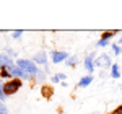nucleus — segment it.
Here are the masks:
<instances>
[{
  "mask_svg": "<svg viewBox=\"0 0 122 114\" xmlns=\"http://www.w3.org/2000/svg\"><path fill=\"white\" fill-rule=\"evenodd\" d=\"M121 90H122V86H121Z\"/></svg>",
  "mask_w": 122,
  "mask_h": 114,
  "instance_id": "nucleus-25",
  "label": "nucleus"
},
{
  "mask_svg": "<svg viewBox=\"0 0 122 114\" xmlns=\"http://www.w3.org/2000/svg\"><path fill=\"white\" fill-rule=\"evenodd\" d=\"M44 80H46V73H44L42 70H39L38 75H36V82H38V83H42Z\"/></svg>",
  "mask_w": 122,
  "mask_h": 114,
  "instance_id": "nucleus-13",
  "label": "nucleus"
},
{
  "mask_svg": "<svg viewBox=\"0 0 122 114\" xmlns=\"http://www.w3.org/2000/svg\"><path fill=\"white\" fill-rule=\"evenodd\" d=\"M51 80H52V83H59V82H60V77H59V73L52 75V77H51Z\"/></svg>",
  "mask_w": 122,
  "mask_h": 114,
  "instance_id": "nucleus-20",
  "label": "nucleus"
},
{
  "mask_svg": "<svg viewBox=\"0 0 122 114\" xmlns=\"http://www.w3.org/2000/svg\"><path fill=\"white\" fill-rule=\"evenodd\" d=\"M33 62H34V64H42V65H47V54H46V52H38L36 56L33 57Z\"/></svg>",
  "mask_w": 122,
  "mask_h": 114,
  "instance_id": "nucleus-6",
  "label": "nucleus"
},
{
  "mask_svg": "<svg viewBox=\"0 0 122 114\" xmlns=\"http://www.w3.org/2000/svg\"><path fill=\"white\" fill-rule=\"evenodd\" d=\"M5 54H7V56L8 57H13V56H16V52H15V51H13V49H5Z\"/></svg>",
  "mask_w": 122,
  "mask_h": 114,
  "instance_id": "nucleus-19",
  "label": "nucleus"
},
{
  "mask_svg": "<svg viewBox=\"0 0 122 114\" xmlns=\"http://www.w3.org/2000/svg\"><path fill=\"white\" fill-rule=\"evenodd\" d=\"M111 44V41H106V39H99L98 42H96V47H106V46H109Z\"/></svg>",
  "mask_w": 122,
  "mask_h": 114,
  "instance_id": "nucleus-15",
  "label": "nucleus"
},
{
  "mask_svg": "<svg viewBox=\"0 0 122 114\" xmlns=\"http://www.w3.org/2000/svg\"><path fill=\"white\" fill-rule=\"evenodd\" d=\"M85 68L90 73L94 72V52H91V54H88V56L85 57Z\"/></svg>",
  "mask_w": 122,
  "mask_h": 114,
  "instance_id": "nucleus-5",
  "label": "nucleus"
},
{
  "mask_svg": "<svg viewBox=\"0 0 122 114\" xmlns=\"http://www.w3.org/2000/svg\"><path fill=\"white\" fill-rule=\"evenodd\" d=\"M51 59H52L54 64H59V62L68 59V52H65V51H52L51 52Z\"/></svg>",
  "mask_w": 122,
  "mask_h": 114,
  "instance_id": "nucleus-4",
  "label": "nucleus"
},
{
  "mask_svg": "<svg viewBox=\"0 0 122 114\" xmlns=\"http://www.w3.org/2000/svg\"><path fill=\"white\" fill-rule=\"evenodd\" d=\"M91 82H93V77H81V80L78 82V88H85V86L91 85Z\"/></svg>",
  "mask_w": 122,
  "mask_h": 114,
  "instance_id": "nucleus-8",
  "label": "nucleus"
},
{
  "mask_svg": "<svg viewBox=\"0 0 122 114\" xmlns=\"http://www.w3.org/2000/svg\"><path fill=\"white\" fill-rule=\"evenodd\" d=\"M21 34H23V31H21V29L13 31V33H11V38H13V39H20V38H21Z\"/></svg>",
  "mask_w": 122,
  "mask_h": 114,
  "instance_id": "nucleus-17",
  "label": "nucleus"
},
{
  "mask_svg": "<svg viewBox=\"0 0 122 114\" xmlns=\"http://www.w3.org/2000/svg\"><path fill=\"white\" fill-rule=\"evenodd\" d=\"M10 64H13V62H11V57H8L5 52H3V54H0V70H2V68H5L7 65H10Z\"/></svg>",
  "mask_w": 122,
  "mask_h": 114,
  "instance_id": "nucleus-7",
  "label": "nucleus"
},
{
  "mask_svg": "<svg viewBox=\"0 0 122 114\" xmlns=\"http://www.w3.org/2000/svg\"><path fill=\"white\" fill-rule=\"evenodd\" d=\"M20 88H21V80H20V78H11L8 82H5L3 91L7 93V96H10V95H15Z\"/></svg>",
  "mask_w": 122,
  "mask_h": 114,
  "instance_id": "nucleus-2",
  "label": "nucleus"
},
{
  "mask_svg": "<svg viewBox=\"0 0 122 114\" xmlns=\"http://www.w3.org/2000/svg\"><path fill=\"white\" fill-rule=\"evenodd\" d=\"M59 77H60V80H65V78H67L65 73H59Z\"/></svg>",
  "mask_w": 122,
  "mask_h": 114,
  "instance_id": "nucleus-22",
  "label": "nucleus"
},
{
  "mask_svg": "<svg viewBox=\"0 0 122 114\" xmlns=\"http://www.w3.org/2000/svg\"><path fill=\"white\" fill-rule=\"evenodd\" d=\"M111 77H112V78H119V77H121L119 64H112V67H111Z\"/></svg>",
  "mask_w": 122,
  "mask_h": 114,
  "instance_id": "nucleus-9",
  "label": "nucleus"
},
{
  "mask_svg": "<svg viewBox=\"0 0 122 114\" xmlns=\"http://www.w3.org/2000/svg\"><path fill=\"white\" fill-rule=\"evenodd\" d=\"M112 52H114V56H121L122 54V47L119 46V44H112Z\"/></svg>",
  "mask_w": 122,
  "mask_h": 114,
  "instance_id": "nucleus-16",
  "label": "nucleus"
},
{
  "mask_svg": "<svg viewBox=\"0 0 122 114\" xmlns=\"http://www.w3.org/2000/svg\"><path fill=\"white\" fill-rule=\"evenodd\" d=\"M76 64H78V56H70L68 59H67V67H75Z\"/></svg>",
  "mask_w": 122,
  "mask_h": 114,
  "instance_id": "nucleus-10",
  "label": "nucleus"
},
{
  "mask_svg": "<svg viewBox=\"0 0 122 114\" xmlns=\"http://www.w3.org/2000/svg\"><path fill=\"white\" fill-rule=\"evenodd\" d=\"M94 67H101V68L112 67V64H111V57L107 56V54H101L99 57L94 59Z\"/></svg>",
  "mask_w": 122,
  "mask_h": 114,
  "instance_id": "nucleus-3",
  "label": "nucleus"
},
{
  "mask_svg": "<svg viewBox=\"0 0 122 114\" xmlns=\"http://www.w3.org/2000/svg\"><path fill=\"white\" fill-rule=\"evenodd\" d=\"M10 72L8 70H7V68H2V70H0V80H5V78H10Z\"/></svg>",
  "mask_w": 122,
  "mask_h": 114,
  "instance_id": "nucleus-14",
  "label": "nucleus"
},
{
  "mask_svg": "<svg viewBox=\"0 0 122 114\" xmlns=\"http://www.w3.org/2000/svg\"><path fill=\"white\" fill-rule=\"evenodd\" d=\"M41 91H42V96H44V98H47V99L52 96V88H51V86H46V85H44Z\"/></svg>",
  "mask_w": 122,
  "mask_h": 114,
  "instance_id": "nucleus-12",
  "label": "nucleus"
},
{
  "mask_svg": "<svg viewBox=\"0 0 122 114\" xmlns=\"http://www.w3.org/2000/svg\"><path fill=\"white\" fill-rule=\"evenodd\" d=\"M111 114H122V104H121V106H117V108H116V109H114Z\"/></svg>",
  "mask_w": 122,
  "mask_h": 114,
  "instance_id": "nucleus-21",
  "label": "nucleus"
},
{
  "mask_svg": "<svg viewBox=\"0 0 122 114\" xmlns=\"http://www.w3.org/2000/svg\"><path fill=\"white\" fill-rule=\"evenodd\" d=\"M117 44H119V46H121V47H122V36H121V38H119V42H117Z\"/></svg>",
  "mask_w": 122,
  "mask_h": 114,
  "instance_id": "nucleus-23",
  "label": "nucleus"
},
{
  "mask_svg": "<svg viewBox=\"0 0 122 114\" xmlns=\"http://www.w3.org/2000/svg\"><path fill=\"white\" fill-rule=\"evenodd\" d=\"M0 114H8V109H7V106L3 104L2 101H0Z\"/></svg>",
  "mask_w": 122,
  "mask_h": 114,
  "instance_id": "nucleus-18",
  "label": "nucleus"
},
{
  "mask_svg": "<svg viewBox=\"0 0 122 114\" xmlns=\"http://www.w3.org/2000/svg\"><path fill=\"white\" fill-rule=\"evenodd\" d=\"M16 65H18L29 78H31V77H36L38 72H39L36 64H34L33 60H28V59H20V60H16Z\"/></svg>",
  "mask_w": 122,
  "mask_h": 114,
  "instance_id": "nucleus-1",
  "label": "nucleus"
},
{
  "mask_svg": "<svg viewBox=\"0 0 122 114\" xmlns=\"http://www.w3.org/2000/svg\"><path fill=\"white\" fill-rule=\"evenodd\" d=\"M117 34V31L116 29H112V31H104L103 34H101V39H106V41H109V39L112 38V36H116Z\"/></svg>",
  "mask_w": 122,
  "mask_h": 114,
  "instance_id": "nucleus-11",
  "label": "nucleus"
},
{
  "mask_svg": "<svg viewBox=\"0 0 122 114\" xmlns=\"http://www.w3.org/2000/svg\"><path fill=\"white\" fill-rule=\"evenodd\" d=\"M90 114H99V113H96V111H94V113H90Z\"/></svg>",
  "mask_w": 122,
  "mask_h": 114,
  "instance_id": "nucleus-24",
  "label": "nucleus"
}]
</instances>
